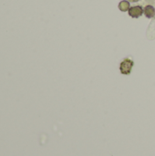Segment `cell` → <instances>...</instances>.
<instances>
[{"instance_id":"1","label":"cell","mask_w":155,"mask_h":156,"mask_svg":"<svg viewBox=\"0 0 155 156\" xmlns=\"http://www.w3.org/2000/svg\"><path fill=\"white\" fill-rule=\"evenodd\" d=\"M133 67V61L129 59V58H126L124 59L122 63H121V66H120V69H121V72L124 75H129L132 71V69Z\"/></svg>"},{"instance_id":"2","label":"cell","mask_w":155,"mask_h":156,"mask_svg":"<svg viewBox=\"0 0 155 156\" xmlns=\"http://www.w3.org/2000/svg\"><path fill=\"white\" fill-rule=\"evenodd\" d=\"M143 13V9L142 6L140 5H137V6H132L129 9V15L130 16L132 17H134V18H137L139 16H141Z\"/></svg>"},{"instance_id":"3","label":"cell","mask_w":155,"mask_h":156,"mask_svg":"<svg viewBox=\"0 0 155 156\" xmlns=\"http://www.w3.org/2000/svg\"><path fill=\"white\" fill-rule=\"evenodd\" d=\"M144 14H145V16H147V17H149V18H152V17H153L155 15V9L153 6H152V5H147L145 8H144Z\"/></svg>"},{"instance_id":"4","label":"cell","mask_w":155,"mask_h":156,"mask_svg":"<svg viewBox=\"0 0 155 156\" xmlns=\"http://www.w3.org/2000/svg\"><path fill=\"white\" fill-rule=\"evenodd\" d=\"M119 8H120V10L122 11V12L129 11V9L131 8V7H130V2H129V1H126V0L122 1V2L119 4Z\"/></svg>"},{"instance_id":"5","label":"cell","mask_w":155,"mask_h":156,"mask_svg":"<svg viewBox=\"0 0 155 156\" xmlns=\"http://www.w3.org/2000/svg\"><path fill=\"white\" fill-rule=\"evenodd\" d=\"M128 1H130V2H137L138 0H128Z\"/></svg>"}]
</instances>
